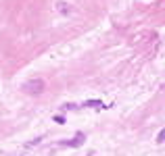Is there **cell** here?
Returning <instances> with one entry per match:
<instances>
[{
	"label": "cell",
	"mask_w": 165,
	"mask_h": 156,
	"mask_svg": "<svg viewBox=\"0 0 165 156\" xmlns=\"http://www.w3.org/2000/svg\"><path fill=\"white\" fill-rule=\"evenodd\" d=\"M82 106H86V108H100L102 102H100V100H88V102H84Z\"/></svg>",
	"instance_id": "obj_3"
},
{
	"label": "cell",
	"mask_w": 165,
	"mask_h": 156,
	"mask_svg": "<svg viewBox=\"0 0 165 156\" xmlns=\"http://www.w3.org/2000/svg\"><path fill=\"white\" fill-rule=\"evenodd\" d=\"M21 90L25 94H31V96H40L46 90V83H44V79H31V81H25L21 85Z\"/></svg>",
	"instance_id": "obj_1"
},
{
	"label": "cell",
	"mask_w": 165,
	"mask_h": 156,
	"mask_svg": "<svg viewBox=\"0 0 165 156\" xmlns=\"http://www.w3.org/2000/svg\"><path fill=\"white\" fill-rule=\"evenodd\" d=\"M52 119H55V123H59V125H63V123H65V117H61V115H55Z\"/></svg>",
	"instance_id": "obj_5"
},
{
	"label": "cell",
	"mask_w": 165,
	"mask_h": 156,
	"mask_svg": "<svg viewBox=\"0 0 165 156\" xmlns=\"http://www.w3.org/2000/svg\"><path fill=\"white\" fill-rule=\"evenodd\" d=\"M157 142H159V144H163V142H165V129H161V131H159V135H157Z\"/></svg>",
	"instance_id": "obj_4"
},
{
	"label": "cell",
	"mask_w": 165,
	"mask_h": 156,
	"mask_svg": "<svg viewBox=\"0 0 165 156\" xmlns=\"http://www.w3.org/2000/svg\"><path fill=\"white\" fill-rule=\"evenodd\" d=\"M84 140H86V135H84V133H77L73 140H69V142H61L59 146H69V148H77V146H82V144H84Z\"/></svg>",
	"instance_id": "obj_2"
}]
</instances>
